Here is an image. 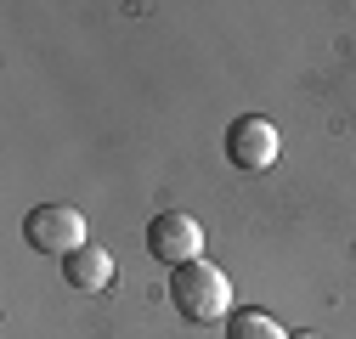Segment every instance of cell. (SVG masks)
I'll use <instances>...</instances> for the list:
<instances>
[{
	"instance_id": "cell-3",
	"label": "cell",
	"mask_w": 356,
	"mask_h": 339,
	"mask_svg": "<svg viewBox=\"0 0 356 339\" xmlns=\"http://www.w3.org/2000/svg\"><path fill=\"white\" fill-rule=\"evenodd\" d=\"M147 254L159 266H187V261H204V226L187 215V209H164V215L147 221Z\"/></svg>"
},
{
	"instance_id": "cell-4",
	"label": "cell",
	"mask_w": 356,
	"mask_h": 339,
	"mask_svg": "<svg viewBox=\"0 0 356 339\" xmlns=\"http://www.w3.org/2000/svg\"><path fill=\"white\" fill-rule=\"evenodd\" d=\"M277 124L272 119H260V113H243L232 119V131H227V158L238 170H272L277 164Z\"/></svg>"
},
{
	"instance_id": "cell-1",
	"label": "cell",
	"mask_w": 356,
	"mask_h": 339,
	"mask_svg": "<svg viewBox=\"0 0 356 339\" xmlns=\"http://www.w3.org/2000/svg\"><path fill=\"white\" fill-rule=\"evenodd\" d=\"M170 300L187 322H227L232 317V277L220 272L215 261H187L170 272Z\"/></svg>"
},
{
	"instance_id": "cell-2",
	"label": "cell",
	"mask_w": 356,
	"mask_h": 339,
	"mask_svg": "<svg viewBox=\"0 0 356 339\" xmlns=\"http://www.w3.org/2000/svg\"><path fill=\"white\" fill-rule=\"evenodd\" d=\"M23 238H29L34 254H63V261L74 249L91 243V238H85V215L74 204H34L23 215Z\"/></svg>"
},
{
	"instance_id": "cell-5",
	"label": "cell",
	"mask_w": 356,
	"mask_h": 339,
	"mask_svg": "<svg viewBox=\"0 0 356 339\" xmlns=\"http://www.w3.org/2000/svg\"><path fill=\"white\" fill-rule=\"evenodd\" d=\"M63 277H68L79 294H97V288L113 283V254H108L102 243H85V249H74L68 261H63Z\"/></svg>"
},
{
	"instance_id": "cell-6",
	"label": "cell",
	"mask_w": 356,
	"mask_h": 339,
	"mask_svg": "<svg viewBox=\"0 0 356 339\" xmlns=\"http://www.w3.org/2000/svg\"><path fill=\"white\" fill-rule=\"evenodd\" d=\"M227 339H289V328L266 311H232L227 317Z\"/></svg>"
}]
</instances>
